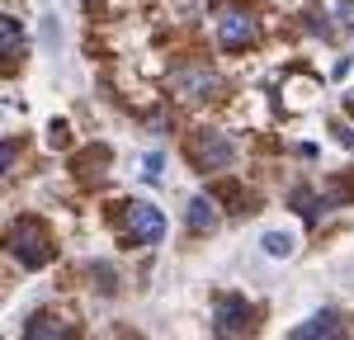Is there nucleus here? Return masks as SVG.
<instances>
[{
    "mask_svg": "<svg viewBox=\"0 0 354 340\" xmlns=\"http://www.w3.org/2000/svg\"><path fill=\"white\" fill-rule=\"evenodd\" d=\"M10 246H15V260L28 265V270H38V265H48V260H53V246H48L43 227L33 223V218H19V223L10 227Z\"/></svg>",
    "mask_w": 354,
    "mask_h": 340,
    "instance_id": "1",
    "label": "nucleus"
},
{
    "mask_svg": "<svg viewBox=\"0 0 354 340\" xmlns=\"http://www.w3.org/2000/svg\"><path fill=\"white\" fill-rule=\"evenodd\" d=\"M161 232H165L161 208H151V203H128V208H123V236H128L133 246H156Z\"/></svg>",
    "mask_w": 354,
    "mask_h": 340,
    "instance_id": "2",
    "label": "nucleus"
},
{
    "mask_svg": "<svg viewBox=\"0 0 354 340\" xmlns=\"http://www.w3.org/2000/svg\"><path fill=\"white\" fill-rule=\"evenodd\" d=\"M189 156H194L203 170H222L227 161H232V142L222 138V133H203V138H194Z\"/></svg>",
    "mask_w": 354,
    "mask_h": 340,
    "instance_id": "3",
    "label": "nucleus"
},
{
    "mask_svg": "<svg viewBox=\"0 0 354 340\" xmlns=\"http://www.w3.org/2000/svg\"><path fill=\"white\" fill-rule=\"evenodd\" d=\"M218 38H222V48H250L255 43V24L245 15H227L218 24Z\"/></svg>",
    "mask_w": 354,
    "mask_h": 340,
    "instance_id": "4",
    "label": "nucleus"
},
{
    "mask_svg": "<svg viewBox=\"0 0 354 340\" xmlns=\"http://www.w3.org/2000/svg\"><path fill=\"white\" fill-rule=\"evenodd\" d=\"M245 326H250V308H245L241 298H222V303H218V331H222V336H227V331L241 336Z\"/></svg>",
    "mask_w": 354,
    "mask_h": 340,
    "instance_id": "5",
    "label": "nucleus"
},
{
    "mask_svg": "<svg viewBox=\"0 0 354 340\" xmlns=\"http://www.w3.org/2000/svg\"><path fill=\"white\" fill-rule=\"evenodd\" d=\"M340 331H345V321H340V317H335V312H317V317H312V321H307V326H298V331H293V336H340Z\"/></svg>",
    "mask_w": 354,
    "mask_h": 340,
    "instance_id": "6",
    "label": "nucleus"
},
{
    "mask_svg": "<svg viewBox=\"0 0 354 340\" xmlns=\"http://www.w3.org/2000/svg\"><path fill=\"white\" fill-rule=\"evenodd\" d=\"M213 223H218V213H213V198H194V203H189V227H194V232H208Z\"/></svg>",
    "mask_w": 354,
    "mask_h": 340,
    "instance_id": "7",
    "label": "nucleus"
},
{
    "mask_svg": "<svg viewBox=\"0 0 354 340\" xmlns=\"http://www.w3.org/2000/svg\"><path fill=\"white\" fill-rule=\"evenodd\" d=\"M24 331L28 336H71V326H57V317H33Z\"/></svg>",
    "mask_w": 354,
    "mask_h": 340,
    "instance_id": "8",
    "label": "nucleus"
},
{
    "mask_svg": "<svg viewBox=\"0 0 354 340\" xmlns=\"http://www.w3.org/2000/svg\"><path fill=\"white\" fill-rule=\"evenodd\" d=\"M298 213H302V218H307V223H317V218L326 213V203H322V198H317V194H298Z\"/></svg>",
    "mask_w": 354,
    "mask_h": 340,
    "instance_id": "9",
    "label": "nucleus"
},
{
    "mask_svg": "<svg viewBox=\"0 0 354 340\" xmlns=\"http://www.w3.org/2000/svg\"><path fill=\"white\" fill-rule=\"evenodd\" d=\"M0 43H5L10 53H19V24H15V19H5V24H0Z\"/></svg>",
    "mask_w": 354,
    "mask_h": 340,
    "instance_id": "10",
    "label": "nucleus"
},
{
    "mask_svg": "<svg viewBox=\"0 0 354 340\" xmlns=\"http://www.w3.org/2000/svg\"><path fill=\"white\" fill-rule=\"evenodd\" d=\"M265 251H274V255H288V236H283V232L265 236Z\"/></svg>",
    "mask_w": 354,
    "mask_h": 340,
    "instance_id": "11",
    "label": "nucleus"
}]
</instances>
